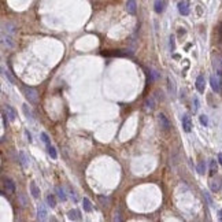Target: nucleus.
Listing matches in <instances>:
<instances>
[{
  "label": "nucleus",
  "mask_w": 222,
  "mask_h": 222,
  "mask_svg": "<svg viewBox=\"0 0 222 222\" xmlns=\"http://www.w3.org/2000/svg\"><path fill=\"white\" fill-rule=\"evenodd\" d=\"M199 104H200L199 103V99L195 96V98H193V113H196V111L199 110Z\"/></svg>",
  "instance_id": "obj_26"
},
{
  "label": "nucleus",
  "mask_w": 222,
  "mask_h": 222,
  "mask_svg": "<svg viewBox=\"0 0 222 222\" xmlns=\"http://www.w3.org/2000/svg\"><path fill=\"white\" fill-rule=\"evenodd\" d=\"M6 113H7V117H8V119H10L11 122L13 121H15V118H17V111L13 109L11 106H6Z\"/></svg>",
  "instance_id": "obj_9"
},
{
  "label": "nucleus",
  "mask_w": 222,
  "mask_h": 222,
  "mask_svg": "<svg viewBox=\"0 0 222 222\" xmlns=\"http://www.w3.org/2000/svg\"><path fill=\"white\" fill-rule=\"evenodd\" d=\"M199 119H200V124L201 125H204V126H207V125H209V118H207L206 115H200Z\"/></svg>",
  "instance_id": "obj_25"
},
{
  "label": "nucleus",
  "mask_w": 222,
  "mask_h": 222,
  "mask_svg": "<svg viewBox=\"0 0 222 222\" xmlns=\"http://www.w3.org/2000/svg\"><path fill=\"white\" fill-rule=\"evenodd\" d=\"M210 171H211L212 174L217 173V162H215V160H211V162H210Z\"/></svg>",
  "instance_id": "obj_24"
},
{
  "label": "nucleus",
  "mask_w": 222,
  "mask_h": 222,
  "mask_svg": "<svg viewBox=\"0 0 222 222\" xmlns=\"http://www.w3.org/2000/svg\"><path fill=\"white\" fill-rule=\"evenodd\" d=\"M69 220H71V221L81 220L80 211H77V210H70V211H69Z\"/></svg>",
  "instance_id": "obj_14"
},
{
  "label": "nucleus",
  "mask_w": 222,
  "mask_h": 222,
  "mask_svg": "<svg viewBox=\"0 0 222 222\" xmlns=\"http://www.w3.org/2000/svg\"><path fill=\"white\" fill-rule=\"evenodd\" d=\"M204 88H206V78H204V75H199V77L196 78V89L199 90L200 93L204 92Z\"/></svg>",
  "instance_id": "obj_7"
},
{
  "label": "nucleus",
  "mask_w": 222,
  "mask_h": 222,
  "mask_svg": "<svg viewBox=\"0 0 222 222\" xmlns=\"http://www.w3.org/2000/svg\"><path fill=\"white\" fill-rule=\"evenodd\" d=\"M197 173H199V174H204V173H206V165H204L203 160H200L199 165H197Z\"/></svg>",
  "instance_id": "obj_21"
},
{
  "label": "nucleus",
  "mask_w": 222,
  "mask_h": 222,
  "mask_svg": "<svg viewBox=\"0 0 222 222\" xmlns=\"http://www.w3.org/2000/svg\"><path fill=\"white\" fill-rule=\"evenodd\" d=\"M145 109L150 111H152L155 109V106H154V99H147V100H145Z\"/></svg>",
  "instance_id": "obj_19"
},
{
  "label": "nucleus",
  "mask_w": 222,
  "mask_h": 222,
  "mask_svg": "<svg viewBox=\"0 0 222 222\" xmlns=\"http://www.w3.org/2000/svg\"><path fill=\"white\" fill-rule=\"evenodd\" d=\"M210 84H211V88L214 92H220L221 90V84H220V78L217 77V75H214L212 74L211 77H210Z\"/></svg>",
  "instance_id": "obj_4"
},
{
  "label": "nucleus",
  "mask_w": 222,
  "mask_h": 222,
  "mask_svg": "<svg viewBox=\"0 0 222 222\" xmlns=\"http://www.w3.org/2000/svg\"><path fill=\"white\" fill-rule=\"evenodd\" d=\"M4 186L7 189V192H10V193L15 192V185H14V182L11 180H4Z\"/></svg>",
  "instance_id": "obj_12"
},
{
  "label": "nucleus",
  "mask_w": 222,
  "mask_h": 222,
  "mask_svg": "<svg viewBox=\"0 0 222 222\" xmlns=\"http://www.w3.org/2000/svg\"><path fill=\"white\" fill-rule=\"evenodd\" d=\"M30 191H32V195H33V197H39L40 196V189H39V186L36 185V182H32L30 184Z\"/></svg>",
  "instance_id": "obj_15"
},
{
  "label": "nucleus",
  "mask_w": 222,
  "mask_h": 222,
  "mask_svg": "<svg viewBox=\"0 0 222 222\" xmlns=\"http://www.w3.org/2000/svg\"><path fill=\"white\" fill-rule=\"evenodd\" d=\"M178 11H180L181 15H188L189 14V4L186 0H181L178 3Z\"/></svg>",
  "instance_id": "obj_5"
},
{
  "label": "nucleus",
  "mask_w": 222,
  "mask_h": 222,
  "mask_svg": "<svg viewBox=\"0 0 222 222\" xmlns=\"http://www.w3.org/2000/svg\"><path fill=\"white\" fill-rule=\"evenodd\" d=\"M163 10H165V3H163V0H156L155 2V13L160 14Z\"/></svg>",
  "instance_id": "obj_16"
},
{
  "label": "nucleus",
  "mask_w": 222,
  "mask_h": 222,
  "mask_svg": "<svg viewBox=\"0 0 222 222\" xmlns=\"http://www.w3.org/2000/svg\"><path fill=\"white\" fill-rule=\"evenodd\" d=\"M47 215H48V212H47L45 206L40 203L39 206H37V218H39L40 221H45L47 220Z\"/></svg>",
  "instance_id": "obj_3"
},
{
  "label": "nucleus",
  "mask_w": 222,
  "mask_h": 222,
  "mask_svg": "<svg viewBox=\"0 0 222 222\" xmlns=\"http://www.w3.org/2000/svg\"><path fill=\"white\" fill-rule=\"evenodd\" d=\"M23 95L25 98L29 100V103H37L39 100V92H37L34 88H30V86H23Z\"/></svg>",
  "instance_id": "obj_1"
},
{
  "label": "nucleus",
  "mask_w": 222,
  "mask_h": 222,
  "mask_svg": "<svg viewBox=\"0 0 222 222\" xmlns=\"http://www.w3.org/2000/svg\"><path fill=\"white\" fill-rule=\"evenodd\" d=\"M41 140L45 143L47 145H49V137H48V134H47V133H44V132L41 133Z\"/></svg>",
  "instance_id": "obj_28"
},
{
  "label": "nucleus",
  "mask_w": 222,
  "mask_h": 222,
  "mask_svg": "<svg viewBox=\"0 0 222 222\" xmlns=\"http://www.w3.org/2000/svg\"><path fill=\"white\" fill-rule=\"evenodd\" d=\"M19 160H21V165L23 166V167H28V165H29V156L26 155L25 152H19Z\"/></svg>",
  "instance_id": "obj_13"
},
{
  "label": "nucleus",
  "mask_w": 222,
  "mask_h": 222,
  "mask_svg": "<svg viewBox=\"0 0 222 222\" xmlns=\"http://www.w3.org/2000/svg\"><path fill=\"white\" fill-rule=\"evenodd\" d=\"M182 128L186 133H189L192 130V119H191V117L186 115V114L182 117Z\"/></svg>",
  "instance_id": "obj_6"
},
{
  "label": "nucleus",
  "mask_w": 222,
  "mask_h": 222,
  "mask_svg": "<svg viewBox=\"0 0 222 222\" xmlns=\"http://www.w3.org/2000/svg\"><path fill=\"white\" fill-rule=\"evenodd\" d=\"M173 37H170V47H171V49H174V41H173Z\"/></svg>",
  "instance_id": "obj_31"
},
{
  "label": "nucleus",
  "mask_w": 222,
  "mask_h": 222,
  "mask_svg": "<svg viewBox=\"0 0 222 222\" xmlns=\"http://www.w3.org/2000/svg\"><path fill=\"white\" fill-rule=\"evenodd\" d=\"M56 192H58V196H59V199L62 200V201H65L67 197H66V193H65V191H63L62 188H56Z\"/></svg>",
  "instance_id": "obj_22"
},
{
  "label": "nucleus",
  "mask_w": 222,
  "mask_h": 222,
  "mask_svg": "<svg viewBox=\"0 0 222 222\" xmlns=\"http://www.w3.org/2000/svg\"><path fill=\"white\" fill-rule=\"evenodd\" d=\"M218 217H220V220L222 221V210H220V211H218Z\"/></svg>",
  "instance_id": "obj_32"
},
{
  "label": "nucleus",
  "mask_w": 222,
  "mask_h": 222,
  "mask_svg": "<svg viewBox=\"0 0 222 222\" xmlns=\"http://www.w3.org/2000/svg\"><path fill=\"white\" fill-rule=\"evenodd\" d=\"M82 206H84V210H85L86 212L92 211V206H90V201H89L88 197H84V200H82Z\"/></svg>",
  "instance_id": "obj_17"
},
{
  "label": "nucleus",
  "mask_w": 222,
  "mask_h": 222,
  "mask_svg": "<svg viewBox=\"0 0 222 222\" xmlns=\"http://www.w3.org/2000/svg\"><path fill=\"white\" fill-rule=\"evenodd\" d=\"M203 195H204V197H206V199H207V201H209V204H210V206H212V199H211V196H210V193H209V192H207V191H204V192H203Z\"/></svg>",
  "instance_id": "obj_29"
},
{
  "label": "nucleus",
  "mask_w": 222,
  "mask_h": 222,
  "mask_svg": "<svg viewBox=\"0 0 222 222\" xmlns=\"http://www.w3.org/2000/svg\"><path fill=\"white\" fill-rule=\"evenodd\" d=\"M210 188H211V191H214V192L220 191V188H221V180L220 178H215V180L210 181Z\"/></svg>",
  "instance_id": "obj_10"
},
{
  "label": "nucleus",
  "mask_w": 222,
  "mask_h": 222,
  "mask_svg": "<svg viewBox=\"0 0 222 222\" xmlns=\"http://www.w3.org/2000/svg\"><path fill=\"white\" fill-rule=\"evenodd\" d=\"M2 39H3V44H7V47H14V41H13V39H11V36L8 33H7V36H6V33L3 32Z\"/></svg>",
  "instance_id": "obj_11"
},
{
  "label": "nucleus",
  "mask_w": 222,
  "mask_h": 222,
  "mask_svg": "<svg viewBox=\"0 0 222 222\" xmlns=\"http://www.w3.org/2000/svg\"><path fill=\"white\" fill-rule=\"evenodd\" d=\"M158 121H159V125H160V128H162L165 132H167L169 129L171 128V125H170V121L167 119V117L165 115V114H159L158 115Z\"/></svg>",
  "instance_id": "obj_2"
},
{
  "label": "nucleus",
  "mask_w": 222,
  "mask_h": 222,
  "mask_svg": "<svg viewBox=\"0 0 222 222\" xmlns=\"http://www.w3.org/2000/svg\"><path fill=\"white\" fill-rule=\"evenodd\" d=\"M23 113L26 114V117H28V119H32L33 118V117H32V113H30V110H28V106H23Z\"/></svg>",
  "instance_id": "obj_27"
},
{
  "label": "nucleus",
  "mask_w": 222,
  "mask_h": 222,
  "mask_svg": "<svg viewBox=\"0 0 222 222\" xmlns=\"http://www.w3.org/2000/svg\"><path fill=\"white\" fill-rule=\"evenodd\" d=\"M126 11L129 14H136V11H137V4H136V0H128V3H126Z\"/></svg>",
  "instance_id": "obj_8"
},
{
  "label": "nucleus",
  "mask_w": 222,
  "mask_h": 222,
  "mask_svg": "<svg viewBox=\"0 0 222 222\" xmlns=\"http://www.w3.org/2000/svg\"><path fill=\"white\" fill-rule=\"evenodd\" d=\"M218 162H220V165L222 166V152L218 154Z\"/></svg>",
  "instance_id": "obj_30"
},
{
  "label": "nucleus",
  "mask_w": 222,
  "mask_h": 222,
  "mask_svg": "<svg viewBox=\"0 0 222 222\" xmlns=\"http://www.w3.org/2000/svg\"><path fill=\"white\" fill-rule=\"evenodd\" d=\"M47 203H48V206H51V207H55V206H56L55 197L52 196V195H48V196H47Z\"/></svg>",
  "instance_id": "obj_23"
},
{
  "label": "nucleus",
  "mask_w": 222,
  "mask_h": 222,
  "mask_svg": "<svg viewBox=\"0 0 222 222\" xmlns=\"http://www.w3.org/2000/svg\"><path fill=\"white\" fill-rule=\"evenodd\" d=\"M48 154H49V156L52 158V159H56L58 158V154H56V150H55L52 145H48Z\"/></svg>",
  "instance_id": "obj_20"
},
{
  "label": "nucleus",
  "mask_w": 222,
  "mask_h": 222,
  "mask_svg": "<svg viewBox=\"0 0 222 222\" xmlns=\"http://www.w3.org/2000/svg\"><path fill=\"white\" fill-rule=\"evenodd\" d=\"M3 73H4V75H6V78H7L8 81H10L11 84H15V78L11 75V73L8 71V70H6V69H3Z\"/></svg>",
  "instance_id": "obj_18"
}]
</instances>
